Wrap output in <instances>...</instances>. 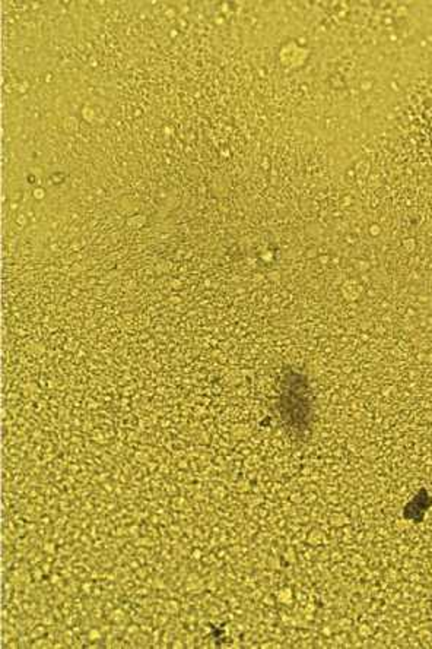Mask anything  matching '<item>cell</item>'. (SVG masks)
<instances>
[{
  "label": "cell",
  "instance_id": "obj_1",
  "mask_svg": "<svg viewBox=\"0 0 432 649\" xmlns=\"http://www.w3.org/2000/svg\"><path fill=\"white\" fill-rule=\"evenodd\" d=\"M431 504H432V499L429 497V495H428L426 490L422 488L421 492L413 497V500H410V502L405 506L403 516H405L408 520H413L415 524H419V522L424 520L425 512L431 508Z\"/></svg>",
  "mask_w": 432,
  "mask_h": 649
}]
</instances>
